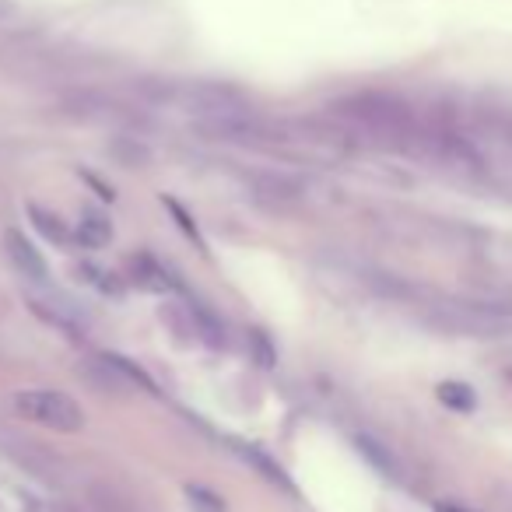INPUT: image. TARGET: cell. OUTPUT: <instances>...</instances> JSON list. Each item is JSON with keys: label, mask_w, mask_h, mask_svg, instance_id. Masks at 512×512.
<instances>
[{"label": "cell", "mask_w": 512, "mask_h": 512, "mask_svg": "<svg viewBox=\"0 0 512 512\" xmlns=\"http://www.w3.org/2000/svg\"><path fill=\"white\" fill-rule=\"evenodd\" d=\"M467 148L474 151V162L481 172H488L498 186L512 190V120L505 116H481L470 123V130L463 134Z\"/></svg>", "instance_id": "6da1fadb"}, {"label": "cell", "mask_w": 512, "mask_h": 512, "mask_svg": "<svg viewBox=\"0 0 512 512\" xmlns=\"http://www.w3.org/2000/svg\"><path fill=\"white\" fill-rule=\"evenodd\" d=\"M15 411L53 432L74 435L85 428V407L64 390H22L15 393Z\"/></svg>", "instance_id": "7a4b0ae2"}, {"label": "cell", "mask_w": 512, "mask_h": 512, "mask_svg": "<svg viewBox=\"0 0 512 512\" xmlns=\"http://www.w3.org/2000/svg\"><path fill=\"white\" fill-rule=\"evenodd\" d=\"M341 113L348 116L351 123L372 130V134L383 137H411L414 134V116L411 109L404 106L393 95H358V99H348L341 106Z\"/></svg>", "instance_id": "3957f363"}, {"label": "cell", "mask_w": 512, "mask_h": 512, "mask_svg": "<svg viewBox=\"0 0 512 512\" xmlns=\"http://www.w3.org/2000/svg\"><path fill=\"white\" fill-rule=\"evenodd\" d=\"M4 246H8L11 264H15L18 271L25 274V278H32V281H46V278H50V271H46L43 253H39V249L32 246V242L25 239L22 232H15V228H11V232L4 235Z\"/></svg>", "instance_id": "277c9868"}, {"label": "cell", "mask_w": 512, "mask_h": 512, "mask_svg": "<svg viewBox=\"0 0 512 512\" xmlns=\"http://www.w3.org/2000/svg\"><path fill=\"white\" fill-rule=\"evenodd\" d=\"M32 309H36V313L43 316L46 323H53V327L67 330L71 337H78L81 330H85V316L78 313V306H71V302H64V299H53V302L32 299Z\"/></svg>", "instance_id": "5b68a950"}, {"label": "cell", "mask_w": 512, "mask_h": 512, "mask_svg": "<svg viewBox=\"0 0 512 512\" xmlns=\"http://www.w3.org/2000/svg\"><path fill=\"white\" fill-rule=\"evenodd\" d=\"M435 397H439L442 404L449 407V411H460V414H467V411H474V407H477V393L470 390L467 383H456V379H449V383H439Z\"/></svg>", "instance_id": "8992f818"}, {"label": "cell", "mask_w": 512, "mask_h": 512, "mask_svg": "<svg viewBox=\"0 0 512 512\" xmlns=\"http://www.w3.org/2000/svg\"><path fill=\"white\" fill-rule=\"evenodd\" d=\"M113 239V228H109L106 218H99V214H85V218L78 221V242L88 249H99L106 246V242Z\"/></svg>", "instance_id": "52a82bcc"}, {"label": "cell", "mask_w": 512, "mask_h": 512, "mask_svg": "<svg viewBox=\"0 0 512 512\" xmlns=\"http://www.w3.org/2000/svg\"><path fill=\"white\" fill-rule=\"evenodd\" d=\"M32 221H36V228L46 235V239L60 242V246L71 239V235H67V228H64V221H60L57 214H46L43 207H32Z\"/></svg>", "instance_id": "ba28073f"}, {"label": "cell", "mask_w": 512, "mask_h": 512, "mask_svg": "<svg viewBox=\"0 0 512 512\" xmlns=\"http://www.w3.org/2000/svg\"><path fill=\"white\" fill-rule=\"evenodd\" d=\"M186 495H190L193 502H200V505H204L207 512H225V505H221V502H214V498H211V495H204V491H200V488H190V491H186Z\"/></svg>", "instance_id": "9c48e42d"}, {"label": "cell", "mask_w": 512, "mask_h": 512, "mask_svg": "<svg viewBox=\"0 0 512 512\" xmlns=\"http://www.w3.org/2000/svg\"><path fill=\"white\" fill-rule=\"evenodd\" d=\"M439 512H470V509H463V505H439Z\"/></svg>", "instance_id": "30bf717a"}, {"label": "cell", "mask_w": 512, "mask_h": 512, "mask_svg": "<svg viewBox=\"0 0 512 512\" xmlns=\"http://www.w3.org/2000/svg\"><path fill=\"white\" fill-rule=\"evenodd\" d=\"M8 11H11V4H0V15H8Z\"/></svg>", "instance_id": "8fae6325"}]
</instances>
